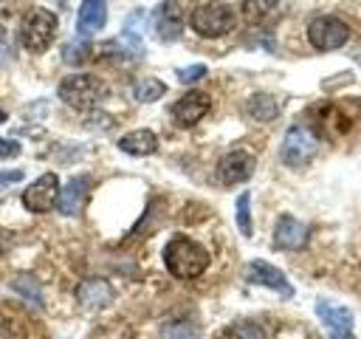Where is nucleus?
Masks as SVG:
<instances>
[{"mask_svg":"<svg viewBox=\"0 0 361 339\" xmlns=\"http://www.w3.org/2000/svg\"><path fill=\"white\" fill-rule=\"evenodd\" d=\"M59 31V17L51 8H31L20 23V45L31 54H42Z\"/></svg>","mask_w":361,"mask_h":339,"instance_id":"nucleus-3","label":"nucleus"},{"mask_svg":"<svg viewBox=\"0 0 361 339\" xmlns=\"http://www.w3.org/2000/svg\"><path fill=\"white\" fill-rule=\"evenodd\" d=\"M87 54H90V45L87 42H68L65 48H62V56H65V62H73V65H79V62H85L87 59Z\"/></svg>","mask_w":361,"mask_h":339,"instance_id":"nucleus-23","label":"nucleus"},{"mask_svg":"<svg viewBox=\"0 0 361 339\" xmlns=\"http://www.w3.org/2000/svg\"><path fill=\"white\" fill-rule=\"evenodd\" d=\"M87 192H90V178L79 175V178H71L65 189H59V198H56V209L65 215V218H73L82 212L85 201H87Z\"/></svg>","mask_w":361,"mask_h":339,"instance_id":"nucleus-14","label":"nucleus"},{"mask_svg":"<svg viewBox=\"0 0 361 339\" xmlns=\"http://www.w3.org/2000/svg\"><path fill=\"white\" fill-rule=\"evenodd\" d=\"M350 40V25L341 17L322 14L307 23V42L316 51H336Z\"/></svg>","mask_w":361,"mask_h":339,"instance_id":"nucleus-5","label":"nucleus"},{"mask_svg":"<svg viewBox=\"0 0 361 339\" xmlns=\"http://www.w3.org/2000/svg\"><path fill=\"white\" fill-rule=\"evenodd\" d=\"M276 6H279V0H243V14L248 23H259L271 11H276Z\"/></svg>","mask_w":361,"mask_h":339,"instance_id":"nucleus-20","label":"nucleus"},{"mask_svg":"<svg viewBox=\"0 0 361 339\" xmlns=\"http://www.w3.org/2000/svg\"><path fill=\"white\" fill-rule=\"evenodd\" d=\"M237 226H240V234H243V237H251V234H254V223H251V195H248V192H240V195H237Z\"/></svg>","mask_w":361,"mask_h":339,"instance_id":"nucleus-21","label":"nucleus"},{"mask_svg":"<svg viewBox=\"0 0 361 339\" xmlns=\"http://www.w3.org/2000/svg\"><path fill=\"white\" fill-rule=\"evenodd\" d=\"M14 288H17V291H23V297H25V299H31L34 305H42V297H39V288H37L34 277H28V274L17 277V280H14Z\"/></svg>","mask_w":361,"mask_h":339,"instance_id":"nucleus-24","label":"nucleus"},{"mask_svg":"<svg viewBox=\"0 0 361 339\" xmlns=\"http://www.w3.org/2000/svg\"><path fill=\"white\" fill-rule=\"evenodd\" d=\"M245 110H248V116L257 119V121H271V119L279 116V102H276L271 93H254V96L248 99Z\"/></svg>","mask_w":361,"mask_h":339,"instance_id":"nucleus-18","label":"nucleus"},{"mask_svg":"<svg viewBox=\"0 0 361 339\" xmlns=\"http://www.w3.org/2000/svg\"><path fill=\"white\" fill-rule=\"evenodd\" d=\"M118 150L127 153V155H152L158 150V136L147 127L141 130H130L118 138Z\"/></svg>","mask_w":361,"mask_h":339,"instance_id":"nucleus-17","label":"nucleus"},{"mask_svg":"<svg viewBox=\"0 0 361 339\" xmlns=\"http://www.w3.org/2000/svg\"><path fill=\"white\" fill-rule=\"evenodd\" d=\"M234 336L237 339H265V331L257 325V322H240L234 328Z\"/></svg>","mask_w":361,"mask_h":339,"instance_id":"nucleus-26","label":"nucleus"},{"mask_svg":"<svg viewBox=\"0 0 361 339\" xmlns=\"http://www.w3.org/2000/svg\"><path fill=\"white\" fill-rule=\"evenodd\" d=\"M14 155H20V141L0 138V158H14Z\"/></svg>","mask_w":361,"mask_h":339,"instance_id":"nucleus-27","label":"nucleus"},{"mask_svg":"<svg viewBox=\"0 0 361 339\" xmlns=\"http://www.w3.org/2000/svg\"><path fill=\"white\" fill-rule=\"evenodd\" d=\"M245 280L254 282V285H265V288H271L282 297H293V285L288 282V277L276 266H271L268 260H251L245 266Z\"/></svg>","mask_w":361,"mask_h":339,"instance_id":"nucleus-11","label":"nucleus"},{"mask_svg":"<svg viewBox=\"0 0 361 339\" xmlns=\"http://www.w3.org/2000/svg\"><path fill=\"white\" fill-rule=\"evenodd\" d=\"M189 25L195 34H200L206 40H217L237 28V11L226 3H203V6L192 8Z\"/></svg>","mask_w":361,"mask_h":339,"instance_id":"nucleus-4","label":"nucleus"},{"mask_svg":"<svg viewBox=\"0 0 361 339\" xmlns=\"http://www.w3.org/2000/svg\"><path fill=\"white\" fill-rule=\"evenodd\" d=\"M316 150H319V138L307 127L293 124V127H288V133L279 144V158L285 167H305L316 155Z\"/></svg>","mask_w":361,"mask_h":339,"instance_id":"nucleus-6","label":"nucleus"},{"mask_svg":"<svg viewBox=\"0 0 361 339\" xmlns=\"http://www.w3.org/2000/svg\"><path fill=\"white\" fill-rule=\"evenodd\" d=\"M0 121H6V113H3V110H0Z\"/></svg>","mask_w":361,"mask_h":339,"instance_id":"nucleus-29","label":"nucleus"},{"mask_svg":"<svg viewBox=\"0 0 361 339\" xmlns=\"http://www.w3.org/2000/svg\"><path fill=\"white\" fill-rule=\"evenodd\" d=\"M164 266L172 277L192 280V277H200L209 268V251L197 240H192L186 234H178L164 246Z\"/></svg>","mask_w":361,"mask_h":339,"instance_id":"nucleus-1","label":"nucleus"},{"mask_svg":"<svg viewBox=\"0 0 361 339\" xmlns=\"http://www.w3.org/2000/svg\"><path fill=\"white\" fill-rule=\"evenodd\" d=\"M254 167H257V158L248 150H231L217 161V178L226 186L243 184V181H248L254 175Z\"/></svg>","mask_w":361,"mask_h":339,"instance_id":"nucleus-9","label":"nucleus"},{"mask_svg":"<svg viewBox=\"0 0 361 339\" xmlns=\"http://www.w3.org/2000/svg\"><path fill=\"white\" fill-rule=\"evenodd\" d=\"M316 316L324 325L330 339H355L353 336V311L330 302V299H316Z\"/></svg>","mask_w":361,"mask_h":339,"instance_id":"nucleus-8","label":"nucleus"},{"mask_svg":"<svg viewBox=\"0 0 361 339\" xmlns=\"http://www.w3.org/2000/svg\"><path fill=\"white\" fill-rule=\"evenodd\" d=\"M76 299H79L85 308L99 311V308H104V305L113 302V285H110L107 280H102V277H90V280H85V282L76 288Z\"/></svg>","mask_w":361,"mask_h":339,"instance_id":"nucleus-16","label":"nucleus"},{"mask_svg":"<svg viewBox=\"0 0 361 339\" xmlns=\"http://www.w3.org/2000/svg\"><path fill=\"white\" fill-rule=\"evenodd\" d=\"M23 178V170H8V172H0V186H8V184H14V181H20Z\"/></svg>","mask_w":361,"mask_h":339,"instance_id":"nucleus-28","label":"nucleus"},{"mask_svg":"<svg viewBox=\"0 0 361 339\" xmlns=\"http://www.w3.org/2000/svg\"><path fill=\"white\" fill-rule=\"evenodd\" d=\"M161 339H197V325H195V322H189V319L169 322V325H164Z\"/></svg>","mask_w":361,"mask_h":339,"instance_id":"nucleus-22","label":"nucleus"},{"mask_svg":"<svg viewBox=\"0 0 361 339\" xmlns=\"http://www.w3.org/2000/svg\"><path fill=\"white\" fill-rule=\"evenodd\" d=\"M209 73V68L206 65H189V68H178V79L183 82V85H192V82H200L203 76Z\"/></svg>","mask_w":361,"mask_h":339,"instance_id":"nucleus-25","label":"nucleus"},{"mask_svg":"<svg viewBox=\"0 0 361 339\" xmlns=\"http://www.w3.org/2000/svg\"><path fill=\"white\" fill-rule=\"evenodd\" d=\"M183 11L178 8V3H172V0H164L158 8H155V14H152V28H155V37L161 40V42H175V40H180V34H183Z\"/></svg>","mask_w":361,"mask_h":339,"instance_id":"nucleus-12","label":"nucleus"},{"mask_svg":"<svg viewBox=\"0 0 361 339\" xmlns=\"http://www.w3.org/2000/svg\"><path fill=\"white\" fill-rule=\"evenodd\" d=\"M307 237H310V229H307L302 220H296L293 215H282V218L276 220V226H274V246H276L279 251L305 249Z\"/></svg>","mask_w":361,"mask_h":339,"instance_id":"nucleus-13","label":"nucleus"},{"mask_svg":"<svg viewBox=\"0 0 361 339\" xmlns=\"http://www.w3.org/2000/svg\"><path fill=\"white\" fill-rule=\"evenodd\" d=\"M209 107H212V99H209V93H203V90H189V93H183L175 105H172V119H175V124H180V127H195L206 113H209Z\"/></svg>","mask_w":361,"mask_h":339,"instance_id":"nucleus-10","label":"nucleus"},{"mask_svg":"<svg viewBox=\"0 0 361 339\" xmlns=\"http://www.w3.org/2000/svg\"><path fill=\"white\" fill-rule=\"evenodd\" d=\"M56 93L73 110H93V107H99L104 102L107 85L93 73H71V76H65L59 82Z\"/></svg>","mask_w":361,"mask_h":339,"instance_id":"nucleus-2","label":"nucleus"},{"mask_svg":"<svg viewBox=\"0 0 361 339\" xmlns=\"http://www.w3.org/2000/svg\"><path fill=\"white\" fill-rule=\"evenodd\" d=\"M59 178L54 172H42L37 181H31L25 189H23V206L28 212H48L51 206H56V198H59Z\"/></svg>","mask_w":361,"mask_h":339,"instance_id":"nucleus-7","label":"nucleus"},{"mask_svg":"<svg viewBox=\"0 0 361 339\" xmlns=\"http://www.w3.org/2000/svg\"><path fill=\"white\" fill-rule=\"evenodd\" d=\"M107 23V0H82L76 14V31L82 37H93Z\"/></svg>","mask_w":361,"mask_h":339,"instance_id":"nucleus-15","label":"nucleus"},{"mask_svg":"<svg viewBox=\"0 0 361 339\" xmlns=\"http://www.w3.org/2000/svg\"><path fill=\"white\" fill-rule=\"evenodd\" d=\"M166 93V85L155 76H147V79H138L133 85V99L141 102V105H149V102H158L161 96Z\"/></svg>","mask_w":361,"mask_h":339,"instance_id":"nucleus-19","label":"nucleus"}]
</instances>
